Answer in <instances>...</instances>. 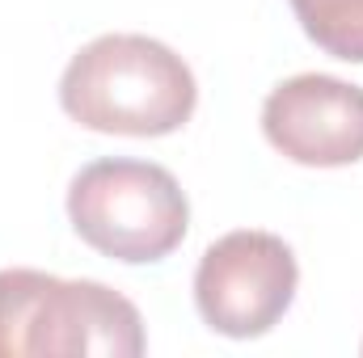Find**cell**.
<instances>
[{"mask_svg":"<svg viewBox=\"0 0 363 358\" xmlns=\"http://www.w3.org/2000/svg\"><path fill=\"white\" fill-rule=\"evenodd\" d=\"M72 232L110 262L152 266L186 241L190 202L178 178L152 161L106 156L68 185Z\"/></svg>","mask_w":363,"mask_h":358,"instance_id":"3","label":"cell"},{"mask_svg":"<svg viewBox=\"0 0 363 358\" xmlns=\"http://www.w3.org/2000/svg\"><path fill=\"white\" fill-rule=\"evenodd\" d=\"M262 131L279 156L308 169L363 161V89L325 72H300L262 101Z\"/></svg>","mask_w":363,"mask_h":358,"instance_id":"5","label":"cell"},{"mask_svg":"<svg viewBox=\"0 0 363 358\" xmlns=\"http://www.w3.org/2000/svg\"><path fill=\"white\" fill-rule=\"evenodd\" d=\"M300 287L296 253L283 236L241 228L220 236L194 270V308L211 333L250 342L271 333Z\"/></svg>","mask_w":363,"mask_h":358,"instance_id":"4","label":"cell"},{"mask_svg":"<svg viewBox=\"0 0 363 358\" xmlns=\"http://www.w3.org/2000/svg\"><path fill=\"white\" fill-rule=\"evenodd\" d=\"M291 13L325 55L363 64V0H291Z\"/></svg>","mask_w":363,"mask_h":358,"instance_id":"6","label":"cell"},{"mask_svg":"<svg viewBox=\"0 0 363 358\" xmlns=\"http://www.w3.org/2000/svg\"><path fill=\"white\" fill-rule=\"evenodd\" d=\"M140 308L106 282L0 270V358H140Z\"/></svg>","mask_w":363,"mask_h":358,"instance_id":"2","label":"cell"},{"mask_svg":"<svg viewBox=\"0 0 363 358\" xmlns=\"http://www.w3.org/2000/svg\"><path fill=\"white\" fill-rule=\"evenodd\" d=\"M60 105L72 122L101 135L157 139L190 122L199 85L174 47L148 34H101L68 59Z\"/></svg>","mask_w":363,"mask_h":358,"instance_id":"1","label":"cell"}]
</instances>
